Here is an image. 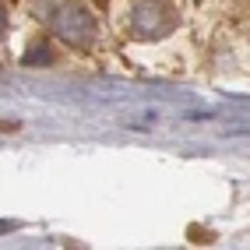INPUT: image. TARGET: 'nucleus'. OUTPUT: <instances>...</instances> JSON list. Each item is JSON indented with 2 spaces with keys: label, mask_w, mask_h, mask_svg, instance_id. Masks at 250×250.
Segmentation results:
<instances>
[{
  "label": "nucleus",
  "mask_w": 250,
  "mask_h": 250,
  "mask_svg": "<svg viewBox=\"0 0 250 250\" xmlns=\"http://www.w3.org/2000/svg\"><path fill=\"white\" fill-rule=\"evenodd\" d=\"M42 21L60 42L78 46V49L92 46L99 36L95 14L85 4H78V0H49V4H42Z\"/></svg>",
  "instance_id": "nucleus-1"
},
{
  "label": "nucleus",
  "mask_w": 250,
  "mask_h": 250,
  "mask_svg": "<svg viewBox=\"0 0 250 250\" xmlns=\"http://www.w3.org/2000/svg\"><path fill=\"white\" fill-rule=\"evenodd\" d=\"M127 28L134 39H145V42L166 39L176 28V11L169 0H138L127 14Z\"/></svg>",
  "instance_id": "nucleus-2"
}]
</instances>
